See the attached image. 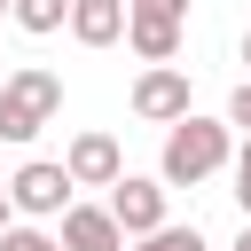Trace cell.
I'll return each mask as SVG.
<instances>
[{"mask_svg":"<svg viewBox=\"0 0 251 251\" xmlns=\"http://www.w3.org/2000/svg\"><path fill=\"white\" fill-rule=\"evenodd\" d=\"M63 16H71V0H8V24H16V31H31V39H55V31H63Z\"/></svg>","mask_w":251,"mask_h":251,"instance_id":"10","label":"cell"},{"mask_svg":"<svg viewBox=\"0 0 251 251\" xmlns=\"http://www.w3.org/2000/svg\"><path fill=\"white\" fill-rule=\"evenodd\" d=\"M0 251H63V243H55V227H31V220H16V227L0 235Z\"/></svg>","mask_w":251,"mask_h":251,"instance_id":"12","label":"cell"},{"mask_svg":"<svg viewBox=\"0 0 251 251\" xmlns=\"http://www.w3.org/2000/svg\"><path fill=\"white\" fill-rule=\"evenodd\" d=\"M243 63H251V24H243Z\"/></svg>","mask_w":251,"mask_h":251,"instance_id":"18","label":"cell"},{"mask_svg":"<svg viewBox=\"0 0 251 251\" xmlns=\"http://www.w3.org/2000/svg\"><path fill=\"white\" fill-rule=\"evenodd\" d=\"M133 251H212V243H204V227H196V220H188V227H180V220H165V227H149Z\"/></svg>","mask_w":251,"mask_h":251,"instance_id":"11","label":"cell"},{"mask_svg":"<svg viewBox=\"0 0 251 251\" xmlns=\"http://www.w3.org/2000/svg\"><path fill=\"white\" fill-rule=\"evenodd\" d=\"M196 102H188V71L180 63H141V78H133V118L141 126H180Z\"/></svg>","mask_w":251,"mask_h":251,"instance_id":"5","label":"cell"},{"mask_svg":"<svg viewBox=\"0 0 251 251\" xmlns=\"http://www.w3.org/2000/svg\"><path fill=\"white\" fill-rule=\"evenodd\" d=\"M55 243H63V251H126V235H118V220H110L102 204H71V212L55 220Z\"/></svg>","mask_w":251,"mask_h":251,"instance_id":"7","label":"cell"},{"mask_svg":"<svg viewBox=\"0 0 251 251\" xmlns=\"http://www.w3.org/2000/svg\"><path fill=\"white\" fill-rule=\"evenodd\" d=\"M0 16H8V0H0Z\"/></svg>","mask_w":251,"mask_h":251,"instance_id":"19","label":"cell"},{"mask_svg":"<svg viewBox=\"0 0 251 251\" xmlns=\"http://www.w3.org/2000/svg\"><path fill=\"white\" fill-rule=\"evenodd\" d=\"M126 8H149V16H173V24H188V0H126Z\"/></svg>","mask_w":251,"mask_h":251,"instance_id":"15","label":"cell"},{"mask_svg":"<svg viewBox=\"0 0 251 251\" xmlns=\"http://www.w3.org/2000/svg\"><path fill=\"white\" fill-rule=\"evenodd\" d=\"M8 227H16V212H8V188H0V235H8Z\"/></svg>","mask_w":251,"mask_h":251,"instance_id":"17","label":"cell"},{"mask_svg":"<svg viewBox=\"0 0 251 251\" xmlns=\"http://www.w3.org/2000/svg\"><path fill=\"white\" fill-rule=\"evenodd\" d=\"M165 204H173V188H165L157 173H118V180H110V204H102V212L118 220V235H126V243H141L149 227H165V220H173Z\"/></svg>","mask_w":251,"mask_h":251,"instance_id":"4","label":"cell"},{"mask_svg":"<svg viewBox=\"0 0 251 251\" xmlns=\"http://www.w3.org/2000/svg\"><path fill=\"white\" fill-rule=\"evenodd\" d=\"M55 110H63V78L47 71V63H16V71H0V141H31L39 126H55Z\"/></svg>","mask_w":251,"mask_h":251,"instance_id":"2","label":"cell"},{"mask_svg":"<svg viewBox=\"0 0 251 251\" xmlns=\"http://www.w3.org/2000/svg\"><path fill=\"white\" fill-rule=\"evenodd\" d=\"M227 157H235V133H227L220 118L188 110L180 126H165V149H157V180H165V188H204L212 173H227Z\"/></svg>","mask_w":251,"mask_h":251,"instance_id":"1","label":"cell"},{"mask_svg":"<svg viewBox=\"0 0 251 251\" xmlns=\"http://www.w3.org/2000/svg\"><path fill=\"white\" fill-rule=\"evenodd\" d=\"M235 141H251V78H235V94H227V118H220Z\"/></svg>","mask_w":251,"mask_h":251,"instance_id":"13","label":"cell"},{"mask_svg":"<svg viewBox=\"0 0 251 251\" xmlns=\"http://www.w3.org/2000/svg\"><path fill=\"white\" fill-rule=\"evenodd\" d=\"M0 188H8V212H16V220H31V227H47V220H63V212L78 204V188L63 180V165H55V157H24Z\"/></svg>","mask_w":251,"mask_h":251,"instance_id":"3","label":"cell"},{"mask_svg":"<svg viewBox=\"0 0 251 251\" xmlns=\"http://www.w3.org/2000/svg\"><path fill=\"white\" fill-rule=\"evenodd\" d=\"M180 31H188V24H173V16L126 8V47H133L141 63H173V55H180Z\"/></svg>","mask_w":251,"mask_h":251,"instance_id":"9","label":"cell"},{"mask_svg":"<svg viewBox=\"0 0 251 251\" xmlns=\"http://www.w3.org/2000/svg\"><path fill=\"white\" fill-rule=\"evenodd\" d=\"M55 165H63V180H71V188H110V180L126 173V149H118V133L86 126V133H71V149H63Z\"/></svg>","mask_w":251,"mask_h":251,"instance_id":"6","label":"cell"},{"mask_svg":"<svg viewBox=\"0 0 251 251\" xmlns=\"http://www.w3.org/2000/svg\"><path fill=\"white\" fill-rule=\"evenodd\" d=\"M227 173H235V204H243V220H251V141H235Z\"/></svg>","mask_w":251,"mask_h":251,"instance_id":"14","label":"cell"},{"mask_svg":"<svg viewBox=\"0 0 251 251\" xmlns=\"http://www.w3.org/2000/svg\"><path fill=\"white\" fill-rule=\"evenodd\" d=\"M63 31H71L78 47H118V39H126V0H71Z\"/></svg>","mask_w":251,"mask_h":251,"instance_id":"8","label":"cell"},{"mask_svg":"<svg viewBox=\"0 0 251 251\" xmlns=\"http://www.w3.org/2000/svg\"><path fill=\"white\" fill-rule=\"evenodd\" d=\"M227 251H251V220H243V227H235V243H227Z\"/></svg>","mask_w":251,"mask_h":251,"instance_id":"16","label":"cell"}]
</instances>
